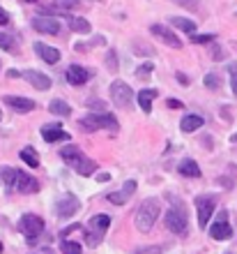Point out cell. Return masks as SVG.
Listing matches in <instances>:
<instances>
[{"label":"cell","mask_w":237,"mask_h":254,"mask_svg":"<svg viewBox=\"0 0 237 254\" xmlns=\"http://www.w3.org/2000/svg\"><path fill=\"white\" fill-rule=\"evenodd\" d=\"M161 215V206H159L157 199H145L143 203L139 206V210H136V227H139V231H150L152 227H154V222H157V217Z\"/></svg>","instance_id":"obj_1"},{"label":"cell","mask_w":237,"mask_h":254,"mask_svg":"<svg viewBox=\"0 0 237 254\" xmlns=\"http://www.w3.org/2000/svg\"><path fill=\"white\" fill-rule=\"evenodd\" d=\"M166 227L171 229L173 234L178 236H187L189 234V222H187V213L182 203L175 201V208H168V213H166Z\"/></svg>","instance_id":"obj_2"},{"label":"cell","mask_w":237,"mask_h":254,"mask_svg":"<svg viewBox=\"0 0 237 254\" xmlns=\"http://www.w3.org/2000/svg\"><path fill=\"white\" fill-rule=\"evenodd\" d=\"M81 127L86 132H97V129H111V132H115L118 129V121L108 114H90L86 118H81Z\"/></svg>","instance_id":"obj_3"},{"label":"cell","mask_w":237,"mask_h":254,"mask_svg":"<svg viewBox=\"0 0 237 254\" xmlns=\"http://www.w3.org/2000/svg\"><path fill=\"white\" fill-rule=\"evenodd\" d=\"M132 97H134L132 86H127L125 81L118 79V81H113L111 83V100L118 109H129L132 107Z\"/></svg>","instance_id":"obj_4"},{"label":"cell","mask_w":237,"mask_h":254,"mask_svg":"<svg viewBox=\"0 0 237 254\" xmlns=\"http://www.w3.org/2000/svg\"><path fill=\"white\" fill-rule=\"evenodd\" d=\"M214 206H217V199L205 194V196H198L196 199V210H198V227L205 229L207 222H210L212 213H214Z\"/></svg>","instance_id":"obj_5"},{"label":"cell","mask_w":237,"mask_h":254,"mask_svg":"<svg viewBox=\"0 0 237 254\" xmlns=\"http://www.w3.org/2000/svg\"><path fill=\"white\" fill-rule=\"evenodd\" d=\"M19 227H21V231H23L28 238H35L37 234H42V229H44V220H42L40 215L28 213V215H23V217H21Z\"/></svg>","instance_id":"obj_6"},{"label":"cell","mask_w":237,"mask_h":254,"mask_svg":"<svg viewBox=\"0 0 237 254\" xmlns=\"http://www.w3.org/2000/svg\"><path fill=\"white\" fill-rule=\"evenodd\" d=\"M79 208H81L79 199H76L74 194H65V196H60L58 203H55V215H58V217H72V215H76Z\"/></svg>","instance_id":"obj_7"},{"label":"cell","mask_w":237,"mask_h":254,"mask_svg":"<svg viewBox=\"0 0 237 254\" xmlns=\"http://www.w3.org/2000/svg\"><path fill=\"white\" fill-rule=\"evenodd\" d=\"M150 33L154 35V37H159V40L164 42V44H168V47L182 49V40H180V37L173 33V30H168V28L159 26V23H152V26H150Z\"/></svg>","instance_id":"obj_8"},{"label":"cell","mask_w":237,"mask_h":254,"mask_svg":"<svg viewBox=\"0 0 237 254\" xmlns=\"http://www.w3.org/2000/svg\"><path fill=\"white\" fill-rule=\"evenodd\" d=\"M210 236L214 241H228L233 236V229H231V224H228V215L226 213L219 215V220L210 227Z\"/></svg>","instance_id":"obj_9"},{"label":"cell","mask_w":237,"mask_h":254,"mask_svg":"<svg viewBox=\"0 0 237 254\" xmlns=\"http://www.w3.org/2000/svg\"><path fill=\"white\" fill-rule=\"evenodd\" d=\"M33 28L37 33H44V35H58L60 33V21L53 19V16H35Z\"/></svg>","instance_id":"obj_10"},{"label":"cell","mask_w":237,"mask_h":254,"mask_svg":"<svg viewBox=\"0 0 237 254\" xmlns=\"http://www.w3.org/2000/svg\"><path fill=\"white\" fill-rule=\"evenodd\" d=\"M5 104L9 109H14V111H21V114H30V111H35V100H30V97H19V95H7L5 97Z\"/></svg>","instance_id":"obj_11"},{"label":"cell","mask_w":237,"mask_h":254,"mask_svg":"<svg viewBox=\"0 0 237 254\" xmlns=\"http://www.w3.org/2000/svg\"><path fill=\"white\" fill-rule=\"evenodd\" d=\"M67 81L72 83V86H83V83H88L90 81V76H93V72L90 69H86V67L81 65H69L67 67Z\"/></svg>","instance_id":"obj_12"},{"label":"cell","mask_w":237,"mask_h":254,"mask_svg":"<svg viewBox=\"0 0 237 254\" xmlns=\"http://www.w3.org/2000/svg\"><path fill=\"white\" fill-rule=\"evenodd\" d=\"M16 190L26 194H35V192H40V181L35 176L19 171V176H16Z\"/></svg>","instance_id":"obj_13"},{"label":"cell","mask_w":237,"mask_h":254,"mask_svg":"<svg viewBox=\"0 0 237 254\" xmlns=\"http://www.w3.org/2000/svg\"><path fill=\"white\" fill-rule=\"evenodd\" d=\"M21 76H23V79H26L33 88H37V90H48V88H51V79H48L47 74H42V72L28 69V72H23Z\"/></svg>","instance_id":"obj_14"},{"label":"cell","mask_w":237,"mask_h":254,"mask_svg":"<svg viewBox=\"0 0 237 254\" xmlns=\"http://www.w3.org/2000/svg\"><path fill=\"white\" fill-rule=\"evenodd\" d=\"M136 192V181H127L125 188L120 190V192H111L106 199L111 201V203H115V206H122V203H127L129 201V196Z\"/></svg>","instance_id":"obj_15"},{"label":"cell","mask_w":237,"mask_h":254,"mask_svg":"<svg viewBox=\"0 0 237 254\" xmlns=\"http://www.w3.org/2000/svg\"><path fill=\"white\" fill-rule=\"evenodd\" d=\"M35 51H37V56H40V58H44L48 65H53V63L60 61V51H58V49L48 47V44H44V42H37V44H35Z\"/></svg>","instance_id":"obj_16"},{"label":"cell","mask_w":237,"mask_h":254,"mask_svg":"<svg viewBox=\"0 0 237 254\" xmlns=\"http://www.w3.org/2000/svg\"><path fill=\"white\" fill-rule=\"evenodd\" d=\"M72 167L76 169V174H81V176H93L95 174V160H90V157L83 153L72 162Z\"/></svg>","instance_id":"obj_17"},{"label":"cell","mask_w":237,"mask_h":254,"mask_svg":"<svg viewBox=\"0 0 237 254\" xmlns=\"http://www.w3.org/2000/svg\"><path fill=\"white\" fill-rule=\"evenodd\" d=\"M42 134H44V141H48V143H55V141H69V134L60 129V123H55V125H47L44 129H42Z\"/></svg>","instance_id":"obj_18"},{"label":"cell","mask_w":237,"mask_h":254,"mask_svg":"<svg viewBox=\"0 0 237 254\" xmlns=\"http://www.w3.org/2000/svg\"><path fill=\"white\" fill-rule=\"evenodd\" d=\"M203 118H200V116H196V114H191V116H185V118H182V123H180V129H182V132H196L198 127H203Z\"/></svg>","instance_id":"obj_19"},{"label":"cell","mask_w":237,"mask_h":254,"mask_svg":"<svg viewBox=\"0 0 237 254\" xmlns=\"http://www.w3.org/2000/svg\"><path fill=\"white\" fill-rule=\"evenodd\" d=\"M180 176H187V178H200V169L193 160H182L178 167Z\"/></svg>","instance_id":"obj_20"},{"label":"cell","mask_w":237,"mask_h":254,"mask_svg":"<svg viewBox=\"0 0 237 254\" xmlns=\"http://www.w3.org/2000/svg\"><path fill=\"white\" fill-rule=\"evenodd\" d=\"M69 28H72L74 33H79V35L93 33V26H90V21L81 19V16H69Z\"/></svg>","instance_id":"obj_21"},{"label":"cell","mask_w":237,"mask_h":254,"mask_svg":"<svg viewBox=\"0 0 237 254\" xmlns=\"http://www.w3.org/2000/svg\"><path fill=\"white\" fill-rule=\"evenodd\" d=\"M16 176L19 171L12 167H0V183L5 185V188H16Z\"/></svg>","instance_id":"obj_22"},{"label":"cell","mask_w":237,"mask_h":254,"mask_svg":"<svg viewBox=\"0 0 237 254\" xmlns=\"http://www.w3.org/2000/svg\"><path fill=\"white\" fill-rule=\"evenodd\" d=\"M48 111H51L53 116H60V118L72 116V107H69L67 102H62V100H53L51 104H48Z\"/></svg>","instance_id":"obj_23"},{"label":"cell","mask_w":237,"mask_h":254,"mask_svg":"<svg viewBox=\"0 0 237 254\" xmlns=\"http://www.w3.org/2000/svg\"><path fill=\"white\" fill-rule=\"evenodd\" d=\"M171 26L180 28V30H185V33H189V35H196V23L191 19H185V16H173Z\"/></svg>","instance_id":"obj_24"},{"label":"cell","mask_w":237,"mask_h":254,"mask_svg":"<svg viewBox=\"0 0 237 254\" xmlns=\"http://www.w3.org/2000/svg\"><path fill=\"white\" fill-rule=\"evenodd\" d=\"M154 90H141L139 93V104H141V109H143L145 114H150L152 111V100H154Z\"/></svg>","instance_id":"obj_25"},{"label":"cell","mask_w":237,"mask_h":254,"mask_svg":"<svg viewBox=\"0 0 237 254\" xmlns=\"http://www.w3.org/2000/svg\"><path fill=\"white\" fill-rule=\"evenodd\" d=\"M21 160L26 162L28 167H33V169H35V167H40V155L35 153V148H30V146L21 150Z\"/></svg>","instance_id":"obj_26"},{"label":"cell","mask_w":237,"mask_h":254,"mask_svg":"<svg viewBox=\"0 0 237 254\" xmlns=\"http://www.w3.org/2000/svg\"><path fill=\"white\" fill-rule=\"evenodd\" d=\"M111 227V217L108 215H95L90 220V229H97V231H106Z\"/></svg>","instance_id":"obj_27"},{"label":"cell","mask_w":237,"mask_h":254,"mask_svg":"<svg viewBox=\"0 0 237 254\" xmlns=\"http://www.w3.org/2000/svg\"><path fill=\"white\" fill-rule=\"evenodd\" d=\"M0 49H5L7 54H14L16 51V40H14L12 35L0 33Z\"/></svg>","instance_id":"obj_28"},{"label":"cell","mask_w":237,"mask_h":254,"mask_svg":"<svg viewBox=\"0 0 237 254\" xmlns=\"http://www.w3.org/2000/svg\"><path fill=\"white\" fill-rule=\"evenodd\" d=\"M79 155H81V150H79L76 146H65V148H60V157H62L65 162H69V164H72V162L76 160Z\"/></svg>","instance_id":"obj_29"},{"label":"cell","mask_w":237,"mask_h":254,"mask_svg":"<svg viewBox=\"0 0 237 254\" xmlns=\"http://www.w3.org/2000/svg\"><path fill=\"white\" fill-rule=\"evenodd\" d=\"M101 238H104V231H97V229H90V234L86 236V241L90 248H97L99 243H101Z\"/></svg>","instance_id":"obj_30"},{"label":"cell","mask_w":237,"mask_h":254,"mask_svg":"<svg viewBox=\"0 0 237 254\" xmlns=\"http://www.w3.org/2000/svg\"><path fill=\"white\" fill-rule=\"evenodd\" d=\"M62 254H81V245L72 241H65L62 243Z\"/></svg>","instance_id":"obj_31"},{"label":"cell","mask_w":237,"mask_h":254,"mask_svg":"<svg viewBox=\"0 0 237 254\" xmlns=\"http://www.w3.org/2000/svg\"><path fill=\"white\" fill-rule=\"evenodd\" d=\"M228 74H231V88H233V93L237 95V63H231V65H228Z\"/></svg>","instance_id":"obj_32"},{"label":"cell","mask_w":237,"mask_h":254,"mask_svg":"<svg viewBox=\"0 0 237 254\" xmlns=\"http://www.w3.org/2000/svg\"><path fill=\"white\" fill-rule=\"evenodd\" d=\"M205 86L210 88V90H217L219 88V76L217 74H205Z\"/></svg>","instance_id":"obj_33"},{"label":"cell","mask_w":237,"mask_h":254,"mask_svg":"<svg viewBox=\"0 0 237 254\" xmlns=\"http://www.w3.org/2000/svg\"><path fill=\"white\" fill-rule=\"evenodd\" d=\"M106 65H108V69H118V56H115L113 49L106 54Z\"/></svg>","instance_id":"obj_34"},{"label":"cell","mask_w":237,"mask_h":254,"mask_svg":"<svg viewBox=\"0 0 237 254\" xmlns=\"http://www.w3.org/2000/svg\"><path fill=\"white\" fill-rule=\"evenodd\" d=\"M191 40H193V44H210L214 40V35H191Z\"/></svg>","instance_id":"obj_35"},{"label":"cell","mask_w":237,"mask_h":254,"mask_svg":"<svg viewBox=\"0 0 237 254\" xmlns=\"http://www.w3.org/2000/svg\"><path fill=\"white\" fill-rule=\"evenodd\" d=\"M132 254H161V248H159V245H150V248H139Z\"/></svg>","instance_id":"obj_36"},{"label":"cell","mask_w":237,"mask_h":254,"mask_svg":"<svg viewBox=\"0 0 237 254\" xmlns=\"http://www.w3.org/2000/svg\"><path fill=\"white\" fill-rule=\"evenodd\" d=\"M212 58H214V61H224L226 58V51H224V47H217V44H214V47H212Z\"/></svg>","instance_id":"obj_37"},{"label":"cell","mask_w":237,"mask_h":254,"mask_svg":"<svg viewBox=\"0 0 237 254\" xmlns=\"http://www.w3.org/2000/svg\"><path fill=\"white\" fill-rule=\"evenodd\" d=\"M147 74H152V65H150V63H145V65H141L139 69H136V76H141V79H145Z\"/></svg>","instance_id":"obj_38"},{"label":"cell","mask_w":237,"mask_h":254,"mask_svg":"<svg viewBox=\"0 0 237 254\" xmlns=\"http://www.w3.org/2000/svg\"><path fill=\"white\" fill-rule=\"evenodd\" d=\"M175 2L182 7H196L198 5V0H175Z\"/></svg>","instance_id":"obj_39"},{"label":"cell","mask_w":237,"mask_h":254,"mask_svg":"<svg viewBox=\"0 0 237 254\" xmlns=\"http://www.w3.org/2000/svg\"><path fill=\"white\" fill-rule=\"evenodd\" d=\"M88 107H90V109H101V107H104V102H101V100H90V102H88Z\"/></svg>","instance_id":"obj_40"},{"label":"cell","mask_w":237,"mask_h":254,"mask_svg":"<svg viewBox=\"0 0 237 254\" xmlns=\"http://www.w3.org/2000/svg\"><path fill=\"white\" fill-rule=\"evenodd\" d=\"M7 21H9V16H7V12L2 9V7H0V26H5Z\"/></svg>","instance_id":"obj_41"},{"label":"cell","mask_w":237,"mask_h":254,"mask_svg":"<svg viewBox=\"0 0 237 254\" xmlns=\"http://www.w3.org/2000/svg\"><path fill=\"white\" fill-rule=\"evenodd\" d=\"M178 81H180V83H185V86H189V76H187V74H182V72H178Z\"/></svg>","instance_id":"obj_42"},{"label":"cell","mask_w":237,"mask_h":254,"mask_svg":"<svg viewBox=\"0 0 237 254\" xmlns=\"http://www.w3.org/2000/svg\"><path fill=\"white\" fill-rule=\"evenodd\" d=\"M168 107H171V109H180V107H182V102H180V100H168Z\"/></svg>","instance_id":"obj_43"},{"label":"cell","mask_w":237,"mask_h":254,"mask_svg":"<svg viewBox=\"0 0 237 254\" xmlns=\"http://www.w3.org/2000/svg\"><path fill=\"white\" fill-rule=\"evenodd\" d=\"M74 231H79V224H76V227H69V229H65V231H62V236H67V234H74Z\"/></svg>","instance_id":"obj_44"},{"label":"cell","mask_w":237,"mask_h":254,"mask_svg":"<svg viewBox=\"0 0 237 254\" xmlns=\"http://www.w3.org/2000/svg\"><path fill=\"white\" fill-rule=\"evenodd\" d=\"M108 178H111V176H108V174H99V176H97V181H99V183H106V181H108Z\"/></svg>","instance_id":"obj_45"},{"label":"cell","mask_w":237,"mask_h":254,"mask_svg":"<svg viewBox=\"0 0 237 254\" xmlns=\"http://www.w3.org/2000/svg\"><path fill=\"white\" fill-rule=\"evenodd\" d=\"M0 254H2V243H0Z\"/></svg>","instance_id":"obj_46"},{"label":"cell","mask_w":237,"mask_h":254,"mask_svg":"<svg viewBox=\"0 0 237 254\" xmlns=\"http://www.w3.org/2000/svg\"><path fill=\"white\" fill-rule=\"evenodd\" d=\"M26 2H37V0H26Z\"/></svg>","instance_id":"obj_47"},{"label":"cell","mask_w":237,"mask_h":254,"mask_svg":"<svg viewBox=\"0 0 237 254\" xmlns=\"http://www.w3.org/2000/svg\"><path fill=\"white\" fill-rule=\"evenodd\" d=\"M233 141H237V134H235V136H233Z\"/></svg>","instance_id":"obj_48"},{"label":"cell","mask_w":237,"mask_h":254,"mask_svg":"<svg viewBox=\"0 0 237 254\" xmlns=\"http://www.w3.org/2000/svg\"><path fill=\"white\" fill-rule=\"evenodd\" d=\"M0 121H2V111H0Z\"/></svg>","instance_id":"obj_49"},{"label":"cell","mask_w":237,"mask_h":254,"mask_svg":"<svg viewBox=\"0 0 237 254\" xmlns=\"http://www.w3.org/2000/svg\"><path fill=\"white\" fill-rule=\"evenodd\" d=\"M235 49H237V44H235Z\"/></svg>","instance_id":"obj_50"}]
</instances>
